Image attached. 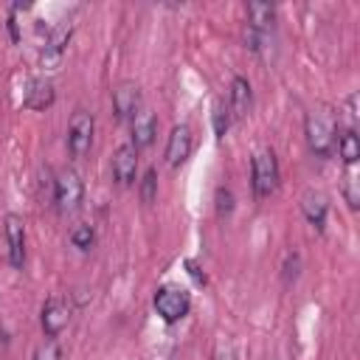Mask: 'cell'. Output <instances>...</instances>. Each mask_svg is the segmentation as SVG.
I'll return each mask as SVG.
<instances>
[{
    "mask_svg": "<svg viewBox=\"0 0 360 360\" xmlns=\"http://www.w3.org/2000/svg\"><path fill=\"white\" fill-rule=\"evenodd\" d=\"M278 160H276V152L273 149H259L253 152L250 158V186H253V194L259 200L270 197L276 188H278Z\"/></svg>",
    "mask_w": 360,
    "mask_h": 360,
    "instance_id": "obj_1",
    "label": "cell"
},
{
    "mask_svg": "<svg viewBox=\"0 0 360 360\" xmlns=\"http://www.w3.org/2000/svg\"><path fill=\"white\" fill-rule=\"evenodd\" d=\"M53 202L59 214H73L84 202V180L76 169H62L53 180Z\"/></svg>",
    "mask_w": 360,
    "mask_h": 360,
    "instance_id": "obj_2",
    "label": "cell"
},
{
    "mask_svg": "<svg viewBox=\"0 0 360 360\" xmlns=\"http://www.w3.org/2000/svg\"><path fill=\"white\" fill-rule=\"evenodd\" d=\"M93 135H96V118H93L90 110L79 107V110L70 115V121H68V138H65L68 152H70L73 160H82V158L90 152Z\"/></svg>",
    "mask_w": 360,
    "mask_h": 360,
    "instance_id": "obj_3",
    "label": "cell"
},
{
    "mask_svg": "<svg viewBox=\"0 0 360 360\" xmlns=\"http://www.w3.org/2000/svg\"><path fill=\"white\" fill-rule=\"evenodd\" d=\"M304 135H307V143L309 149L318 155V158H329L332 149H335V124L329 115L312 110L307 112L304 118Z\"/></svg>",
    "mask_w": 360,
    "mask_h": 360,
    "instance_id": "obj_4",
    "label": "cell"
},
{
    "mask_svg": "<svg viewBox=\"0 0 360 360\" xmlns=\"http://www.w3.org/2000/svg\"><path fill=\"white\" fill-rule=\"evenodd\" d=\"M152 304H155V312H158L166 323L183 321V318L188 315V309H191L188 292H186L183 287H177V284H163V287H158Z\"/></svg>",
    "mask_w": 360,
    "mask_h": 360,
    "instance_id": "obj_5",
    "label": "cell"
},
{
    "mask_svg": "<svg viewBox=\"0 0 360 360\" xmlns=\"http://www.w3.org/2000/svg\"><path fill=\"white\" fill-rule=\"evenodd\" d=\"M3 236H6V262L20 270L25 262V219L20 214H6Z\"/></svg>",
    "mask_w": 360,
    "mask_h": 360,
    "instance_id": "obj_6",
    "label": "cell"
},
{
    "mask_svg": "<svg viewBox=\"0 0 360 360\" xmlns=\"http://www.w3.org/2000/svg\"><path fill=\"white\" fill-rule=\"evenodd\" d=\"M70 315H73L70 301L65 295H51L42 304V315H39V323H42L45 338H59L65 332V326L70 323Z\"/></svg>",
    "mask_w": 360,
    "mask_h": 360,
    "instance_id": "obj_7",
    "label": "cell"
},
{
    "mask_svg": "<svg viewBox=\"0 0 360 360\" xmlns=\"http://www.w3.org/2000/svg\"><path fill=\"white\" fill-rule=\"evenodd\" d=\"M141 110V87L135 82H121L112 87V112L118 121H132Z\"/></svg>",
    "mask_w": 360,
    "mask_h": 360,
    "instance_id": "obj_8",
    "label": "cell"
},
{
    "mask_svg": "<svg viewBox=\"0 0 360 360\" xmlns=\"http://www.w3.org/2000/svg\"><path fill=\"white\" fill-rule=\"evenodd\" d=\"M112 180L124 188L138 180V149L132 143H121L112 152Z\"/></svg>",
    "mask_w": 360,
    "mask_h": 360,
    "instance_id": "obj_9",
    "label": "cell"
},
{
    "mask_svg": "<svg viewBox=\"0 0 360 360\" xmlns=\"http://www.w3.org/2000/svg\"><path fill=\"white\" fill-rule=\"evenodd\" d=\"M191 143H194L191 127H188V124H174L172 132H169V141H166V152H163L166 163H169V166L186 163L188 155H191Z\"/></svg>",
    "mask_w": 360,
    "mask_h": 360,
    "instance_id": "obj_10",
    "label": "cell"
},
{
    "mask_svg": "<svg viewBox=\"0 0 360 360\" xmlns=\"http://www.w3.org/2000/svg\"><path fill=\"white\" fill-rule=\"evenodd\" d=\"M228 112L231 121H245L250 115L253 107V93H250V82L245 76H233L231 79V93H228Z\"/></svg>",
    "mask_w": 360,
    "mask_h": 360,
    "instance_id": "obj_11",
    "label": "cell"
},
{
    "mask_svg": "<svg viewBox=\"0 0 360 360\" xmlns=\"http://www.w3.org/2000/svg\"><path fill=\"white\" fill-rule=\"evenodd\" d=\"M129 132H132V146L141 152V149H146L152 141H155V132H158V118H155V112L152 110H146V107H141L138 112H135V118L129 121Z\"/></svg>",
    "mask_w": 360,
    "mask_h": 360,
    "instance_id": "obj_12",
    "label": "cell"
},
{
    "mask_svg": "<svg viewBox=\"0 0 360 360\" xmlns=\"http://www.w3.org/2000/svg\"><path fill=\"white\" fill-rule=\"evenodd\" d=\"M70 34H73V25H59L53 28L48 37H45V45H42V65H51L56 68L62 62V53L70 42Z\"/></svg>",
    "mask_w": 360,
    "mask_h": 360,
    "instance_id": "obj_13",
    "label": "cell"
},
{
    "mask_svg": "<svg viewBox=\"0 0 360 360\" xmlns=\"http://www.w3.org/2000/svg\"><path fill=\"white\" fill-rule=\"evenodd\" d=\"M53 98H56V90H53V84H51L48 79H31L28 87H25L22 104H25L28 110L42 112V110H48V107L53 104Z\"/></svg>",
    "mask_w": 360,
    "mask_h": 360,
    "instance_id": "obj_14",
    "label": "cell"
},
{
    "mask_svg": "<svg viewBox=\"0 0 360 360\" xmlns=\"http://www.w3.org/2000/svg\"><path fill=\"white\" fill-rule=\"evenodd\" d=\"M248 11V31H256V34H270L273 25H276V6L273 3H248L245 6Z\"/></svg>",
    "mask_w": 360,
    "mask_h": 360,
    "instance_id": "obj_15",
    "label": "cell"
},
{
    "mask_svg": "<svg viewBox=\"0 0 360 360\" xmlns=\"http://www.w3.org/2000/svg\"><path fill=\"white\" fill-rule=\"evenodd\" d=\"M301 211H304V217H307L309 225H315L318 231H323V222H326V214H329V200H326V194L309 188V191L301 197Z\"/></svg>",
    "mask_w": 360,
    "mask_h": 360,
    "instance_id": "obj_16",
    "label": "cell"
},
{
    "mask_svg": "<svg viewBox=\"0 0 360 360\" xmlns=\"http://www.w3.org/2000/svg\"><path fill=\"white\" fill-rule=\"evenodd\" d=\"M335 141H338V155H340V160L352 169V166L360 160V138H357L354 127H343V129L335 135Z\"/></svg>",
    "mask_w": 360,
    "mask_h": 360,
    "instance_id": "obj_17",
    "label": "cell"
},
{
    "mask_svg": "<svg viewBox=\"0 0 360 360\" xmlns=\"http://www.w3.org/2000/svg\"><path fill=\"white\" fill-rule=\"evenodd\" d=\"M93 242H96V231H93L90 225H76V228L70 231V245H73L76 250L87 253V250L93 248Z\"/></svg>",
    "mask_w": 360,
    "mask_h": 360,
    "instance_id": "obj_18",
    "label": "cell"
},
{
    "mask_svg": "<svg viewBox=\"0 0 360 360\" xmlns=\"http://www.w3.org/2000/svg\"><path fill=\"white\" fill-rule=\"evenodd\" d=\"M138 191H141V200H143L146 205H152V202L158 200V172H155V169H146V174H143L141 183H138Z\"/></svg>",
    "mask_w": 360,
    "mask_h": 360,
    "instance_id": "obj_19",
    "label": "cell"
},
{
    "mask_svg": "<svg viewBox=\"0 0 360 360\" xmlns=\"http://www.w3.org/2000/svg\"><path fill=\"white\" fill-rule=\"evenodd\" d=\"M211 124H214V132H217V138H222V135L228 132V127H231V112H228V104H225L222 98L214 104V112H211Z\"/></svg>",
    "mask_w": 360,
    "mask_h": 360,
    "instance_id": "obj_20",
    "label": "cell"
},
{
    "mask_svg": "<svg viewBox=\"0 0 360 360\" xmlns=\"http://www.w3.org/2000/svg\"><path fill=\"white\" fill-rule=\"evenodd\" d=\"M31 360H62V349H59L56 338L42 340V343L34 349V357H31Z\"/></svg>",
    "mask_w": 360,
    "mask_h": 360,
    "instance_id": "obj_21",
    "label": "cell"
},
{
    "mask_svg": "<svg viewBox=\"0 0 360 360\" xmlns=\"http://www.w3.org/2000/svg\"><path fill=\"white\" fill-rule=\"evenodd\" d=\"M231 211H233V194H231V188H217V214L225 217Z\"/></svg>",
    "mask_w": 360,
    "mask_h": 360,
    "instance_id": "obj_22",
    "label": "cell"
},
{
    "mask_svg": "<svg viewBox=\"0 0 360 360\" xmlns=\"http://www.w3.org/2000/svg\"><path fill=\"white\" fill-rule=\"evenodd\" d=\"M211 360H236L233 343H231V340H219L217 349H214V354H211Z\"/></svg>",
    "mask_w": 360,
    "mask_h": 360,
    "instance_id": "obj_23",
    "label": "cell"
},
{
    "mask_svg": "<svg viewBox=\"0 0 360 360\" xmlns=\"http://www.w3.org/2000/svg\"><path fill=\"white\" fill-rule=\"evenodd\" d=\"M343 197H346V202H349L352 208H357V200H360V197H357V191H354V174H352V172L346 174V183H343Z\"/></svg>",
    "mask_w": 360,
    "mask_h": 360,
    "instance_id": "obj_24",
    "label": "cell"
},
{
    "mask_svg": "<svg viewBox=\"0 0 360 360\" xmlns=\"http://www.w3.org/2000/svg\"><path fill=\"white\" fill-rule=\"evenodd\" d=\"M298 276V253H287V264H284V281H295Z\"/></svg>",
    "mask_w": 360,
    "mask_h": 360,
    "instance_id": "obj_25",
    "label": "cell"
},
{
    "mask_svg": "<svg viewBox=\"0 0 360 360\" xmlns=\"http://www.w3.org/2000/svg\"><path fill=\"white\" fill-rule=\"evenodd\" d=\"M186 267H188V276L197 281V284H205V273H200V267H197V262H186Z\"/></svg>",
    "mask_w": 360,
    "mask_h": 360,
    "instance_id": "obj_26",
    "label": "cell"
}]
</instances>
